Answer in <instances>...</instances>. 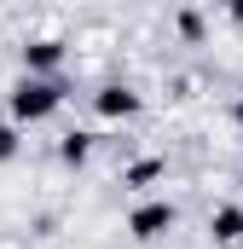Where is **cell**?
I'll return each mask as SVG.
<instances>
[{
    "label": "cell",
    "instance_id": "obj_1",
    "mask_svg": "<svg viewBox=\"0 0 243 249\" xmlns=\"http://www.w3.org/2000/svg\"><path fill=\"white\" fill-rule=\"evenodd\" d=\"M58 99H64V93L52 87V81H23V87L12 93V110H17L23 122H41L47 110H58Z\"/></svg>",
    "mask_w": 243,
    "mask_h": 249
},
{
    "label": "cell",
    "instance_id": "obj_2",
    "mask_svg": "<svg viewBox=\"0 0 243 249\" xmlns=\"http://www.w3.org/2000/svg\"><path fill=\"white\" fill-rule=\"evenodd\" d=\"M162 226H174V209H168V203H151V209L133 214V238H156Z\"/></svg>",
    "mask_w": 243,
    "mask_h": 249
},
{
    "label": "cell",
    "instance_id": "obj_3",
    "mask_svg": "<svg viewBox=\"0 0 243 249\" xmlns=\"http://www.w3.org/2000/svg\"><path fill=\"white\" fill-rule=\"evenodd\" d=\"M214 238H220V244L243 238V209H214Z\"/></svg>",
    "mask_w": 243,
    "mask_h": 249
},
{
    "label": "cell",
    "instance_id": "obj_4",
    "mask_svg": "<svg viewBox=\"0 0 243 249\" xmlns=\"http://www.w3.org/2000/svg\"><path fill=\"white\" fill-rule=\"evenodd\" d=\"M133 105H139V99H133V93H127V87H110V93H104V99H99V110H104V116H127V110H133Z\"/></svg>",
    "mask_w": 243,
    "mask_h": 249
},
{
    "label": "cell",
    "instance_id": "obj_5",
    "mask_svg": "<svg viewBox=\"0 0 243 249\" xmlns=\"http://www.w3.org/2000/svg\"><path fill=\"white\" fill-rule=\"evenodd\" d=\"M23 58H29V70H52V64H58V41H35Z\"/></svg>",
    "mask_w": 243,
    "mask_h": 249
},
{
    "label": "cell",
    "instance_id": "obj_6",
    "mask_svg": "<svg viewBox=\"0 0 243 249\" xmlns=\"http://www.w3.org/2000/svg\"><path fill=\"white\" fill-rule=\"evenodd\" d=\"M81 157H87V139H81V133H75V139H64V162H81Z\"/></svg>",
    "mask_w": 243,
    "mask_h": 249
},
{
    "label": "cell",
    "instance_id": "obj_7",
    "mask_svg": "<svg viewBox=\"0 0 243 249\" xmlns=\"http://www.w3.org/2000/svg\"><path fill=\"white\" fill-rule=\"evenodd\" d=\"M12 145H17V133H12V127H0V157H12Z\"/></svg>",
    "mask_w": 243,
    "mask_h": 249
}]
</instances>
